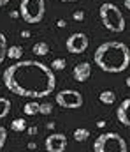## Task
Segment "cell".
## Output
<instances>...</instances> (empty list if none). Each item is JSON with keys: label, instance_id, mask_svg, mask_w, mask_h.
Returning a JSON list of instances; mask_svg holds the SVG:
<instances>
[{"label": "cell", "instance_id": "obj_1", "mask_svg": "<svg viewBox=\"0 0 130 152\" xmlns=\"http://www.w3.org/2000/svg\"><path fill=\"white\" fill-rule=\"evenodd\" d=\"M4 85L16 96L39 99L55 92L56 78L55 71L39 60H18L5 67Z\"/></svg>", "mask_w": 130, "mask_h": 152}, {"label": "cell", "instance_id": "obj_2", "mask_svg": "<svg viewBox=\"0 0 130 152\" xmlns=\"http://www.w3.org/2000/svg\"><path fill=\"white\" fill-rule=\"evenodd\" d=\"M93 62L104 73H123L130 64V48L121 41H106L95 50Z\"/></svg>", "mask_w": 130, "mask_h": 152}, {"label": "cell", "instance_id": "obj_3", "mask_svg": "<svg viewBox=\"0 0 130 152\" xmlns=\"http://www.w3.org/2000/svg\"><path fill=\"white\" fill-rule=\"evenodd\" d=\"M100 21L102 25L111 30V32H123L125 30V16L121 12V9L116 5V4H111V2H104L100 5Z\"/></svg>", "mask_w": 130, "mask_h": 152}, {"label": "cell", "instance_id": "obj_4", "mask_svg": "<svg viewBox=\"0 0 130 152\" xmlns=\"http://www.w3.org/2000/svg\"><path fill=\"white\" fill-rule=\"evenodd\" d=\"M93 152H129V145L118 133H104L93 142Z\"/></svg>", "mask_w": 130, "mask_h": 152}, {"label": "cell", "instance_id": "obj_5", "mask_svg": "<svg viewBox=\"0 0 130 152\" xmlns=\"http://www.w3.org/2000/svg\"><path fill=\"white\" fill-rule=\"evenodd\" d=\"M46 4L44 0H21L19 4V16L25 23H39L44 18Z\"/></svg>", "mask_w": 130, "mask_h": 152}, {"label": "cell", "instance_id": "obj_6", "mask_svg": "<svg viewBox=\"0 0 130 152\" xmlns=\"http://www.w3.org/2000/svg\"><path fill=\"white\" fill-rule=\"evenodd\" d=\"M56 103H58V106H62V108L76 110V108H81V106H83V96H81L79 90L65 88V90H60V92L56 94Z\"/></svg>", "mask_w": 130, "mask_h": 152}, {"label": "cell", "instance_id": "obj_7", "mask_svg": "<svg viewBox=\"0 0 130 152\" xmlns=\"http://www.w3.org/2000/svg\"><path fill=\"white\" fill-rule=\"evenodd\" d=\"M88 44H90L88 36L86 34H83V32H76V34L69 36L67 41H65V48H67V51H69V53H74V55H81V53H85L86 48H88Z\"/></svg>", "mask_w": 130, "mask_h": 152}, {"label": "cell", "instance_id": "obj_8", "mask_svg": "<svg viewBox=\"0 0 130 152\" xmlns=\"http://www.w3.org/2000/svg\"><path fill=\"white\" fill-rule=\"evenodd\" d=\"M44 147L47 152H63L67 149V136L63 133H53L46 138Z\"/></svg>", "mask_w": 130, "mask_h": 152}, {"label": "cell", "instance_id": "obj_9", "mask_svg": "<svg viewBox=\"0 0 130 152\" xmlns=\"http://www.w3.org/2000/svg\"><path fill=\"white\" fill-rule=\"evenodd\" d=\"M116 117L120 120V124H123L125 127L130 129V97L129 99H123L116 110Z\"/></svg>", "mask_w": 130, "mask_h": 152}, {"label": "cell", "instance_id": "obj_10", "mask_svg": "<svg viewBox=\"0 0 130 152\" xmlns=\"http://www.w3.org/2000/svg\"><path fill=\"white\" fill-rule=\"evenodd\" d=\"M91 76V66L88 62H79L78 66H74L72 69V78L76 81H86L88 78Z\"/></svg>", "mask_w": 130, "mask_h": 152}, {"label": "cell", "instance_id": "obj_11", "mask_svg": "<svg viewBox=\"0 0 130 152\" xmlns=\"http://www.w3.org/2000/svg\"><path fill=\"white\" fill-rule=\"evenodd\" d=\"M32 51H34L37 57H46V55L49 53V46H47V42H44V41H39V42H35V44H34Z\"/></svg>", "mask_w": 130, "mask_h": 152}, {"label": "cell", "instance_id": "obj_12", "mask_svg": "<svg viewBox=\"0 0 130 152\" xmlns=\"http://www.w3.org/2000/svg\"><path fill=\"white\" fill-rule=\"evenodd\" d=\"M98 99H100V103H104V104H113V103L116 101V94H114L113 90H102V92L98 94Z\"/></svg>", "mask_w": 130, "mask_h": 152}, {"label": "cell", "instance_id": "obj_13", "mask_svg": "<svg viewBox=\"0 0 130 152\" xmlns=\"http://www.w3.org/2000/svg\"><path fill=\"white\" fill-rule=\"evenodd\" d=\"M21 55H23V48L21 46H11V48H7V58H11V60H19L21 58Z\"/></svg>", "mask_w": 130, "mask_h": 152}, {"label": "cell", "instance_id": "obj_14", "mask_svg": "<svg viewBox=\"0 0 130 152\" xmlns=\"http://www.w3.org/2000/svg\"><path fill=\"white\" fill-rule=\"evenodd\" d=\"M72 136H74L76 142H86L88 138H90V131H88L86 127H78Z\"/></svg>", "mask_w": 130, "mask_h": 152}, {"label": "cell", "instance_id": "obj_15", "mask_svg": "<svg viewBox=\"0 0 130 152\" xmlns=\"http://www.w3.org/2000/svg\"><path fill=\"white\" fill-rule=\"evenodd\" d=\"M7 37H5V34H2L0 32V64L7 58Z\"/></svg>", "mask_w": 130, "mask_h": 152}, {"label": "cell", "instance_id": "obj_16", "mask_svg": "<svg viewBox=\"0 0 130 152\" xmlns=\"http://www.w3.org/2000/svg\"><path fill=\"white\" fill-rule=\"evenodd\" d=\"M39 103L37 101H30V103H27L25 106H23V112H25V115H37L39 113Z\"/></svg>", "mask_w": 130, "mask_h": 152}, {"label": "cell", "instance_id": "obj_17", "mask_svg": "<svg viewBox=\"0 0 130 152\" xmlns=\"http://www.w3.org/2000/svg\"><path fill=\"white\" fill-rule=\"evenodd\" d=\"M11 112V101L7 97H0V118L7 117Z\"/></svg>", "mask_w": 130, "mask_h": 152}, {"label": "cell", "instance_id": "obj_18", "mask_svg": "<svg viewBox=\"0 0 130 152\" xmlns=\"http://www.w3.org/2000/svg\"><path fill=\"white\" fill-rule=\"evenodd\" d=\"M11 129L16 131V133L25 131V129H27V122H25V118H14V120L11 122Z\"/></svg>", "mask_w": 130, "mask_h": 152}, {"label": "cell", "instance_id": "obj_19", "mask_svg": "<svg viewBox=\"0 0 130 152\" xmlns=\"http://www.w3.org/2000/svg\"><path fill=\"white\" fill-rule=\"evenodd\" d=\"M65 66H67L65 58H55V60L51 62V69H53V71H63Z\"/></svg>", "mask_w": 130, "mask_h": 152}, {"label": "cell", "instance_id": "obj_20", "mask_svg": "<svg viewBox=\"0 0 130 152\" xmlns=\"http://www.w3.org/2000/svg\"><path fill=\"white\" fill-rule=\"evenodd\" d=\"M39 113L41 115H51L53 113V104L51 103H42L39 106Z\"/></svg>", "mask_w": 130, "mask_h": 152}, {"label": "cell", "instance_id": "obj_21", "mask_svg": "<svg viewBox=\"0 0 130 152\" xmlns=\"http://www.w3.org/2000/svg\"><path fill=\"white\" fill-rule=\"evenodd\" d=\"M5 142H7V129H5L4 126H0V151L4 149Z\"/></svg>", "mask_w": 130, "mask_h": 152}, {"label": "cell", "instance_id": "obj_22", "mask_svg": "<svg viewBox=\"0 0 130 152\" xmlns=\"http://www.w3.org/2000/svg\"><path fill=\"white\" fill-rule=\"evenodd\" d=\"M72 18H74L76 21H83V20H85V12H83V11H76V12L72 14Z\"/></svg>", "mask_w": 130, "mask_h": 152}, {"label": "cell", "instance_id": "obj_23", "mask_svg": "<svg viewBox=\"0 0 130 152\" xmlns=\"http://www.w3.org/2000/svg\"><path fill=\"white\" fill-rule=\"evenodd\" d=\"M28 129V134H37V127L35 126H32V127H27Z\"/></svg>", "mask_w": 130, "mask_h": 152}, {"label": "cell", "instance_id": "obj_24", "mask_svg": "<svg viewBox=\"0 0 130 152\" xmlns=\"http://www.w3.org/2000/svg\"><path fill=\"white\" fill-rule=\"evenodd\" d=\"M9 16H11V18H18V16H19V11H11Z\"/></svg>", "mask_w": 130, "mask_h": 152}, {"label": "cell", "instance_id": "obj_25", "mask_svg": "<svg viewBox=\"0 0 130 152\" xmlns=\"http://www.w3.org/2000/svg\"><path fill=\"white\" fill-rule=\"evenodd\" d=\"M56 25H58L60 28H63V27H65L67 23H65V20H58V23H56Z\"/></svg>", "mask_w": 130, "mask_h": 152}, {"label": "cell", "instance_id": "obj_26", "mask_svg": "<svg viewBox=\"0 0 130 152\" xmlns=\"http://www.w3.org/2000/svg\"><path fill=\"white\" fill-rule=\"evenodd\" d=\"M104 126H106V120H98V122H97V127H98V129L104 127Z\"/></svg>", "mask_w": 130, "mask_h": 152}, {"label": "cell", "instance_id": "obj_27", "mask_svg": "<svg viewBox=\"0 0 130 152\" xmlns=\"http://www.w3.org/2000/svg\"><path fill=\"white\" fill-rule=\"evenodd\" d=\"M21 37H30V32H28V30H23V32H21Z\"/></svg>", "mask_w": 130, "mask_h": 152}, {"label": "cell", "instance_id": "obj_28", "mask_svg": "<svg viewBox=\"0 0 130 152\" xmlns=\"http://www.w3.org/2000/svg\"><path fill=\"white\" fill-rule=\"evenodd\" d=\"M123 5H125V9H129V11H130V0H125V2H123Z\"/></svg>", "mask_w": 130, "mask_h": 152}, {"label": "cell", "instance_id": "obj_29", "mask_svg": "<svg viewBox=\"0 0 130 152\" xmlns=\"http://www.w3.org/2000/svg\"><path fill=\"white\" fill-rule=\"evenodd\" d=\"M11 0H0V7H4V5H7Z\"/></svg>", "mask_w": 130, "mask_h": 152}, {"label": "cell", "instance_id": "obj_30", "mask_svg": "<svg viewBox=\"0 0 130 152\" xmlns=\"http://www.w3.org/2000/svg\"><path fill=\"white\" fill-rule=\"evenodd\" d=\"M125 83H127V87H129V88H130V76H129V78H127V80H125Z\"/></svg>", "mask_w": 130, "mask_h": 152}, {"label": "cell", "instance_id": "obj_31", "mask_svg": "<svg viewBox=\"0 0 130 152\" xmlns=\"http://www.w3.org/2000/svg\"><path fill=\"white\" fill-rule=\"evenodd\" d=\"M62 2H78V0H62Z\"/></svg>", "mask_w": 130, "mask_h": 152}]
</instances>
